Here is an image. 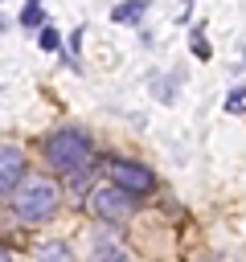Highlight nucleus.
I'll use <instances>...</instances> for the list:
<instances>
[{
	"label": "nucleus",
	"instance_id": "f8f14e48",
	"mask_svg": "<svg viewBox=\"0 0 246 262\" xmlns=\"http://www.w3.org/2000/svg\"><path fill=\"white\" fill-rule=\"evenodd\" d=\"M193 53H197V57H209V45H205V37H193Z\"/></svg>",
	"mask_w": 246,
	"mask_h": 262
},
{
	"label": "nucleus",
	"instance_id": "20e7f679",
	"mask_svg": "<svg viewBox=\"0 0 246 262\" xmlns=\"http://www.w3.org/2000/svg\"><path fill=\"white\" fill-rule=\"evenodd\" d=\"M107 172H111V184L127 188L131 196L152 192V184H156V176H152L144 164H135V160H111V164H107Z\"/></svg>",
	"mask_w": 246,
	"mask_h": 262
},
{
	"label": "nucleus",
	"instance_id": "f03ea898",
	"mask_svg": "<svg viewBox=\"0 0 246 262\" xmlns=\"http://www.w3.org/2000/svg\"><path fill=\"white\" fill-rule=\"evenodd\" d=\"M90 160V135L78 131V127H66V131H53L45 139V164L53 172H82Z\"/></svg>",
	"mask_w": 246,
	"mask_h": 262
},
{
	"label": "nucleus",
	"instance_id": "1a4fd4ad",
	"mask_svg": "<svg viewBox=\"0 0 246 262\" xmlns=\"http://www.w3.org/2000/svg\"><path fill=\"white\" fill-rule=\"evenodd\" d=\"M20 25H29V29H33V25H41V0H29V4H25Z\"/></svg>",
	"mask_w": 246,
	"mask_h": 262
},
{
	"label": "nucleus",
	"instance_id": "ddd939ff",
	"mask_svg": "<svg viewBox=\"0 0 246 262\" xmlns=\"http://www.w3.org/2000/svg\"><path fill=\"white\" fill-rule=\"evenodd\" d=\"M0 262H12V254H8V250H4V254H0Z\"/></svg>",
	"mask_w": 246,
	"mask_h": 262
},
{
	"label": "nucleus",
	"instance_id": "6e6552de",
	"mask_svg": "<svg viewBox=\"0 0 246 262\" xmlns=\"http://www.w3.org/2000/svg\"><path fill=\"white\" fill-rule=\"evenodd\" d=\"M37 45H41L45 53H53V49H61V37H57V29H53V25H45V29H41V37H37Z\"/></svg>",
	"mask_w": 246,
	"mask_h": 262
},
{
	"label": "nucleus",
	"instance_id": "0eeeda50",
	"mask_svg": "<svg viewBox=\"0 0 246 262\" xmlns=\"http://www.w3.org/2000/svg\"><path fill=\"white\" fill-rule=\"evenodd\" d=\"M148 12V0H127V4H115L111 8V20H135Z\"/></svg>",
	"mask_w": 246,
	"mask_h": 262
},
{
	"label": "nucleus",
	"instance_id": "9b49d317",
	"mask_svg": "<svg viewBox=\"0 0 246 262\" xmlns=\"http://www.w3.org/2000/svg\"><path fill=\"white\" fill-rule=\"evenodd\" d=\"M94 262H127V254L123 250H102V254H94Z\"/></svg>",
	"mask_w": 246,
	"mask_h": 262
},
{
	"label": "nucleus",
	"instance_id": "39448f33",
	"mask_svg": "<svg viewBox=\"0 0 246 262\" xmlns=\"http://www.w3.org/2000/svg\"><path fill=\"white\" fill-rule=\"evenodd\" d=\"M20 176H25V156H20L16 143H4V147H0V188H4V196H12V192L20 188V184H16Z\"/></svg>",
	"mask_w": 246,
	"mask_h": 262
},
{
	"label": "nucleus",
	"instance_id": "423d86ee",
	"mask_svg": "<svg viewBox=\"0 0 246 262\" xmlns=\"http://www.w3.org/2000/svg\"><path fill=\"white\" fill-rule=\"evenodd\" d=\"M33 258H37V262H74V254H70L66 242H41Z\"/></svg>",
	"mask_w": 246,
	"mask_h": 262
},
{
	"label": "nucleus",
	"instance_id": "7ed1b4c3",
	"mask_svg": "<svg viewBox=\"0 0 246 262\" xmlns=\"http://www.w3.org/2000/svg\"><path fill=\"white\" fill-rule=\"evenodd\" d=\"M90 213L102 217V221H127L135 213V196L119 184H102V188L90 192Z\"/></svg>",
	"mask_w": 246,
	"mask_h": 262
},
{
	"label": "nucleus",
	"instance_id": "f257e3e1",
	"mask_svg": "<svg viewBox=\"0 0 246 262\" xmlns=\"http://www.w3.org/2000/svg\"><path fill=\"white\" fill-rule=\"evenodd\" d=\"M57 184L49 176H29L12 196H8V209L20 217V221H49L53 209H57Z\"/></svg>",
	"mask_w": 246,
	"mask_h": 262
},
{
	"label": "nucleus",
	"instance_id": "9d476101",
	"mask_svg": "<svg viewBox=\"0 0 246 262\" xmlns=\"http://www.w3.org/2000/svg\"><path fill=\"white\" fill-rule=\"evenodd\" d=\"M225 111H230V115H242V111H246V90H230Z\"/></svg>",
	"mask_w": 246,
	"mask_h": 262
}]
</instances>
